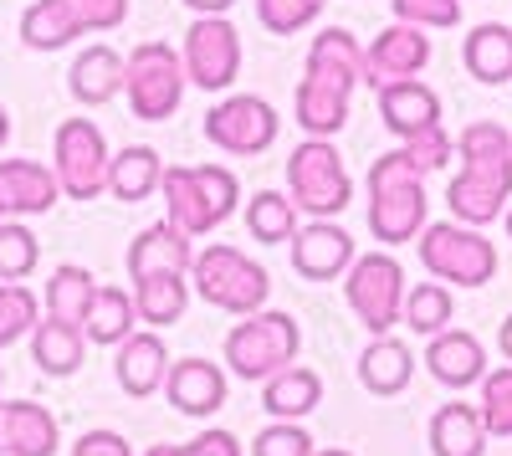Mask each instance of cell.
<instances>
[{
  "label": "cell",
  "mask_w": 512,
  "mask_h": 456,
  "mask_svg": "<svg viewBox=\"0 0 512 456\" xmlns=\"http://www.w3.org/2000/svg\"><path fill=\"white\" fill-rule=\"evenodd\" d=\"M456 159L461 170L446 185L451 221H466V226L502 221L512 200V134L492 118H472L456 134Z\"/></svg>",
  "instance_id": "cell-1"
},
{
  "label": "cell",
  "mask_w": 512,
  "mask_h": 456,
  "mask_svg": "<svg viewBox=\"0 0 512 456\" xmlns=\"http://www.w3.org/2000/svg\"><path fill=\"white\" fill-rule=\"evenodd\" d=\"M159 195H164V221L185 231L190 241H200L236 216L241 180L226 164H164Z\"/></svg>",
  "instance_id": "cell-2"
},
{
  "label": "cell",
  "mask_w": 512,
  "mask_h": 456,
  "mask_svg": "<svg viewBox=\"0 0 512 456\" xmlns=\"http://www.w3.org/2000/svg\"><path fill=\"white\" fill-rule=\"evenodd\" d=\"M364 221H369V236L384 241V246H405L425 231L431 221V200H425V175H415L405 154L390 149L369 164L364 175Z\"/></svg>",
  "instance_id": "cell-3"
},
{
  "label": "cell",
  "mask_w": 512,
  "mask_h": 456,
  "mask_svg": "<svg viewBox=\"0 0 512 456\" xmlns=\"http://www.w3.org/2000/svg\"><path fill=\"white\" fill-rule=\"evenodd\" d=\"M190 287L200 293V303L221 308L231 318H246L256 308H267L272 298V272L256 262L251 252H241V246H200L195 262H190Z\"/></svg>",
  "instance_id": "cell-4"
},
{
  "label": "cell",
  "mask_w": 512,
  "mask_h": 456,
  "mask_svg": "<svg viewBox=\"0 0 512 456\" xmlns=\"http://www.w3.org/2000/svg\"><path fill=\"white\" fill-rule=\"evenodd\" d=\"M287 195L297 205V216L308 221H333L354 205V175L333 139H308L287 154Z\"/></svg>",
  "instance_id": "cell-5"
},
{
  "label": "cell",
  "mask_w": 512,
  "mask_h": 456,
  "mask_svg": "<svg viewBox=\"0 0 512 456\" xmlns=\"http://www.w3.org/2000/svg\"><path fill=\"white\" fill-rule=\"evenodd\" d=\"M415 252L420 267L446 287H487L502 267L482 226H466V221H425V231L415 236Z\"/></svg>",
  "instance_id": "cell-6"
},
{
  "label": "cell",
  "mask_w": 512,
  "mask_h": 456,
  "mask_svg": "<svg viewBox=\"0 0 512 456\" xmlns=\"http://www.w3.org/2000/svg\"><path fill=\"white\" fill-rule=\"evenodd\" d=\"M297 349H303V328H297V318L282 313V308H256L241 323H231V334H226L231 375L251 380V385H262L267 375L287 369L297 359Z\"/></svg>",
  "instance_id": "cell-7"
},
{
  "label": "cell",
  "mask_w": 512,
  "mask_h": 456,
  "mask_svg": "<svg viewBox=\"0 0 512 456\" xmlns=\"http://www.w3.org/2000/svg\"><path fill=\"white\" fill-rule=\"evenodd\" d=\"M185 62H180V47L169 41H139L128 52V67H123V98H128V113L139 123H164L175 118L180 103H185Z\"/></svg>",
  "instance_id": "cell-8"
},
{
  "label": "cell",
  "mask_w": 512,
  "mask_h": 456,
  "mask_svg": "<svg viewBox=\"0 0 512 456\" xmlns=\"http://www.w3.org/2000/svg\"><path fill=\"white\" fill-rule=\"evenodd\" d=\"M344 298L349 313L369 328V334H395L405 313V267L390 252H364L344 272Z\"/></svg>",
  "instance_id": "cell-9"
},
{
  "label": "cell",
  "mask_w": 512,
  "mask_h": 456,
  "mask_svg": "<svg viewBox=\"0 0 512 456\" xmlns=\"http://www.w3.org/2000/svg\"><path fill=\"white\" fill-rule=\"evenodd\" d=\"M108 139L93 118H62L52 139V175L67 200H98L108 190Z\"/></svg>",
  "instance_id": "cell-10"
},
{
  "label": "cell",
  "mask_w": 512,
  "mask_h": 456,
  "mask_svg": "<svg viewBox=\"0 0 512 456\" xmlns=\"http://www.w3.org/2000/svg\"><path fill=\"white\" fill-rule=\"evenodd\" d=\"M277 134H282L277 108L267 98H256V93H231L221 103H210V113H205V139L231 159L267 154L277 144Z\"/></svg>",
  "instance_id": "cell-11"
},
{
  "label": "cell",
  "mask_w": 512,
  "mask_h": 456,
  "mask_svg": "<svg viewBox=\"0 0 512 456\" xmlns=\"http://www.w3.org/2000/svg\"><path fill=\"white\" fill-rule=\"evenodd\" d=\"M185 77L200 93H226L241 77V31L231 16H195L180 47Z\"/></svg>",
  "instance_id": "cell-12"
},
{
  "label": "cell",
  "mask_w": 512,
  "mask_h": 456,
  "mask_svg": "<svg viewBox=\"0 0 512 456\" xmlns=\"http://www.w3.org/2000/svg\"><path fill=\"white\" fill-rule=\"evenodd\" d=\"M349 108H354V88H349V82L303 67V82H297V93H292V118H297V129H303L308 139L344 134Z\"/></svg>",
  "instance_id": "cell-13"
},
{
  "label": "cell",
  "mask_w": 512,
  "mask_h": 456,
  "mask_svg": "<svg viewBox=\"0 0 512 456\" xmlns=\"http://www.w3.org/2000/svg\"><path fill=\"white\" fill-rule=\"evenodd\" d=\"M287 252H292V272L297 277L333 282V277H344L349 262H354V236L338 221H308V226L292 231Z\"/></svg>",
  "instance_id": "cell-14"
},
{
  "label": "cell",
  "mask_w": 512,
  "mask_h": 456,
  "mask_svg": "<svg viewBox=\"0 0 512 456\" xmlns=\"http://www.w3.org/2000/svg\"><path fill=\"white\" fill-rule=\"evenodd\" d=\"M364 57H369V88L395 82V77H420L425 67H431V36H425V26L390 21L364 47Z\"/></svg>",
  "instance_id": "cell-15"
},
{
  "label": "cell",
  "mask_w": 512,
  "mask_h": 456,
  "mask_svg": "<svg viewBox=\"0 0 512 456\" xmlns=\"http://www.w3.org/2000/svg\"><path fill=\"white\" fill-rule=\"evenodd\" d=\"M379 123L390 129L395 139H415L425 129L441 123V93L420 77H395V82H379Z\"/></svg>",
  "instance_id": "cell-16"
},
{
  "label": "cell",
  "mask_w": 512,
  "mask_h": 456,
  "mask_svg": "<svg viewBox=\"0 0 512 456\" xmlns=\"http://www.w3.org/2000/svg\"><path fill=\"white\" fill-rule=\"evenodd\" d=\"M425 369H431V380L446 385V390H472L487 375V349H482L477 334H466V328H441V334L425 339Z\"/></svg>",
  "instance_id": "cell-17"
},
{
  "label": "cell",
  "mask_w": 512,
  "mask_h": 456,
  "mask_svg": "<svg viewBox=\"0 0 512 456\" xmlns=\"http://www.w3.org/2000/svg\"><path fill=\"white\" fill-rule=\"evenodd\" d=\"M164 395H169V405H175L180 416L205 421V416H216V410L226 405V369L210 364V359H200V354H190V359H180V364H169Z\"/></svg>",
  "instance_id": "cell-18"
},
{
  "label": "cell",
  "mask_w": 512,
  "mask_h": 456,
  "mask_svg": "<svg viewBox=\"0 0 512 456\" xmlns=\"http://www.w3.org/2000/svg\"><path fill=\"white\" fill-rule=\"evenodd\" d=\"M169 344L159 339V328H134L123 344H118V364H113V375H118V390L123 395H134V400H149L164 390V375H169Z\"/></svg>",
  "instance_id": "cell-19"
},
{
  "label": "cell",
  "mask_w": 512,
  "mask_h": 456,
  "mask_svg": "<svg viewBox=\"0 0 512 456\" xmlns=\"http://www.w3.org/2000/svg\"><path fill=\"white\" fill-rule=\"evenodd\" d=\"M0 441H6V456H57L62 426L36 400H0Z\"/></svg>",
  "instance_id": "cell-20"
},
{
  "label": "cell",
  "mask_w": 512,
  "mask_h": 456,
  "mask_svg": "<svg viewBox=\"0 0 512 456\" xmlns=\"http://www.w3.org/2000/svg\"><path fill=\"white\" fill-rule=\"evenodd\" d=\"M0 200H6V216H47L62 200V185L52 175V164L0 159Z\"/></svg>",
  "instance_id": "cell-21"
},
{
  "label": "cell",
  "mask_w": 512,
  "mask_h": 456,
  "mask_svg": "<svg viewBox=\"0 0 512 456\" xmlns=\"http://www.w3.org/2000/svg\"><path fill=\"white\" fill-rule=\"evenodd\" d=\"M123 67L128 57L113 52L108 41H93V47H82L72 57V72H67V93L82 103V108H103L123 93Z\"/></svg>",
  "instance_id": "cell-22"
},
{
  "label": "cell",
  "mask_w": 512,
  "mask_h": 456,
  "mask_svg": "<svg viewBox=\"0 0 512 456\" xmlns=\"http://www.w3.org/2000/svg\"><path fill=\"white\" fill-rule=\"evenodd\" d=\"M318 405H323V375L297 359L262 380V410L272 421H308Z\"/></svg>",
  "instance_id": "cell-23"
},
{
  "label": "cell",
  "mask_w": 512,
  "mask_h": 456,
  "mask_svg": "<svg viewBox=\"0 0 512 456\" xmlns=\"http://www.w3.org/2000/svg\"><path fill=\"white\" fill-rule=\"evenodd\" d=\"M190 262H195L190 236L175 231L169 221H154L128 241V277H154V272H185L190 277Z\"/></svg>",
  "instance_id": "cell-24"
},
{
  "label": "cell",
  "mask_w": 512,
  "mask_h": 456,
  "mask_svg": "<svg viewBox=\"0 0 512 456\" xmlns=\"http://www.w3.org/2000/svg\"><path fill=\"white\" fill-rule=\"evenodd\" d=\"M431 456H487V421L472 400H446L431 416Z\"/></svg>",
  "instance_id": "cell-25"
},
{
  "label": "cell",
  "mask_w": 512,
  "mask_h": 456,
  "mask_svg": "<svg viewBox=\"0 0 512 456\" xmlns=\"http://www.w3.org/2000/svg\"><path fill=\"white\" fill-rule=\"evenodd\" d=\"M410 380H415V354H410V344H400L395 334H374L369 349L359 354V385H364L369 395L390 400V395H405Z\"/></svg>",
  "instance_id": "cell-26"
},
{
  "label": "cell",
  "mask_w": 512,
  "mask_h": 456,
  "mask_svg": "<svg viewBox=\"0 0 512 456\" xmlns=\"http://www.w3.org/2000/svg\"><path fill=\"white\" fill-rule=\"evenodd\" d=\"M461 67L472 72L482 88H502L512 82V26L482 21L461 36Z\"/></svg>",
  "instance_id": "cell-27"
},
{
  "label": "cell",
  "mask_w": 512,
  "mask_h": 456,
  "mask_svg": "<svg viewBox=\"0 0 512 456\" xmlns=\"http://www.w3.org/2000/svg\"><path fill=\"white\" fill-rule=\"evenodd\" d=\"M31 359L41 375L52 380H67L82 369V359H88V334H82L77 323H62V318H41L31 328Z\"/></svg>",
  "instance_id": "cell-28"
},
{
  "label": "cell",
  "mask_w": 512,
  "mask_h": 456,
  "mask_svg": "<svg viewBox=\"0 0 512 456\" xmlns=\"http://www.w3.org/2000/svg\"><path fill=\"white\" fill-rule=\"evenodd\" d=\"M159 180H164V154L149 144H128L108 159V195L123 205H139V200L159 195Z\"/></svg>",
  "instance_id": "cell-29"
},
{
  "label": "cell",
  "mask_w": 512,
  "mask_h": 456,
  "mask_svg": "<svg viewBox=\"0 0 512 456\" xmlns=\"http://www.w3.org/2000/svg\"><path fill=\"white\" fill-rule=\"evenodd\" d=\"M308 72H328L338 82H349V88H364V82H369V57H364V47L354 41V31L323 26L313 36V47H308Z\"/></svg>",
  "instance_id": "cell-30"
},
{
  "label": "cell",
  "mask_w": 512,
  "mask_h": 456,
  "mask_svg": "<svg viewBox=\"0 0 512 456\" xmlns=\"http://www.w3.org/2000/svg\"><path fill=\"white\" fill-rule=\"evenodd\" d=\"M134 308H139V323H149V328L180 323L185 308H190V277H185V272L134 277Z\"/></svg>",
  "instance_id": "cell-31"
},
{
  "label": "cell",
  "mask_w": 512,
  "mask_h": 456,
  "mask_svg": "<svg viewBox=\"0 0 512 456\" xmlns=\"http://www.w3.org/2000/svg\"><path fill=\"white\" fill-rule=\"evenodd\" d=\"M139 328V308H134V293H123V287H103L93 293V308L82 318V334L88 344H103V349H118L128 334Z\"/></svg>",
  "instance_id": "cell-32"
},
{
  "label": "cell",
  "mask_w": 512,
  "mask_h": 456,
  "mask_svg": "<svg viewBox=\"0 0 512 456\" xmlns=\"http://www.w3.org/2000/svg\"><path fill=\"white\" fill-rule=\"evenodd\" d=\"M77 36H88V31H82V21L67 0H31L21 16V41L31 52H62Z\"/></svg>",
  "instance_id": "cell-33"
},
{
  "label": "cell",
  "mask_w": 512,
  "mask_h": 456,
  "mask_svg": "<svg viewBox=\"0 0 512 456\" xmlns=\"http://www.w3.org/2000/svg\"><path fill=\"white\" fill-rule=\"evenodd\" d=\"M241 211H246L251 241H262V246H287L292 231L303 226V221H297V205H292L287 190H256L251 200H241Z\"/></svg>",
  "instance_id": "cell-34"
},
{
  "label": "cell",
  "mask_w": 512,
  "mask_h": 456,
  "mask_svg": "<svg viewBox=\"0 0 512 456\" xmlns=\"http://www.w3.org/2000/svg\"><path fill=\"white\" fill-rule=\"evenodd\" d=\"M93 293H98V277L88 272V267H57L52 277H47V293H41V308H47V318H62V323H77L82 328V318H88V308H93Z\"/></svg>",
  "instance_id": "cell-35"
},
{
  "label": "cell",
  "mask_w": 512,
  "mask_h": 456,
  "mask_svg": "<svg viewBox=\"0 0 512 456\" xmlns=\"http://www.w3.org/2000/svg\"><path fill=\"white\" fill-rule=\"evenodd\" d=\"M451 318H456V298H451V287L446 282H420V287H405V313H400V323L410 328V334H420V339H431V334H441V328H451Z\"/></svg>",
  "instance_id": "cell-36"
},
{
  "label": "cell",
  "mask_w": 512,
  "mask_h": 456,
  "mask_svg": "<svg viewBox=\"0 0 512 456\" xmlns=\"http://www.w3.org/2000/svg\"><path fill=\"white\" fill-rule=\"evenodd\" d=\"M36 323H41V303H36L31 287L0 282V349H11V344L31 339Z\"/></svg>",
  "instance_id": "cell-37"
},
{
  "label": "cell",
  "mask_w": 512,
  "mask_h": 456,
  "mask_svg": "<svg viewBox=\"0 0 512 456\" xmlns=\"http://www.w3.org/2000/svg\"><path fill=\"white\" fill-rule=\"evenodd\" d=\"M41 262V241L21 221H0V282H26Z\"/></svg>",
  "instance_id": "cell-38"
},
{
  "label": "cell",
  "mask_w": 512,
  "mask_h": 456,
  "mask_svg": "<svg viewBox=\"0 0 512 456\" xmlns=\"http://www.w3.org/2000/svg\"><path fill=\"white\" fill-rule=\"evenodd\" d=\"M328 0H256V21L272 36H297L323 16Z\"/></svg>",
  "instance_id": "cell-39"
},
{
  "label": "cell",
  "mask_w": 512,
  "mask_h": 456,
  "mask_svg": "<svg viewBox=\"0 0 512 456\" xmlns=\"http://www.w3.org/2000/svg\"><path fill=\"white\" fill-rule=\"evenodd\" d=\"M400 154H405V164H410L415 175L431 180V175H441L446 164L456 159V139L436 123V129H425V134H415V139H400Z\"/></svg>",
  "instance_id": "cell-40"
},
{
  "label": "cell",
  "mask_w": 512,
  "mask_h": 456,
  "mask_svg": "<svg viewBox=\"0 0 512 456\" xmlns=\"http://www.w3.org/2000/svg\"><path fill=\"white\" fill-rule=\"evenodd\" d=\"M482 421H487V436H512V364L502 369H487L482 375Z\"/></svg>",
  "instance_id": "cell-41"
},
{
  "label": "cell",
  "mask_w": 512,
  "mask_h": 456,
  "mask_svg": "<svg viewBox=\"0 0 512 456\" xmlns=\"http://www.w3.org/2000/svg\"><path fill=\"white\" fill-rule=\"evenodd\" d=\"M313 451H318V441L303 421H272L251 441V456H313Z\"/></svg>",
  "instance_id": "cell-42"
},
{
  "label": "cell",
  "mask_w": 512,
  "mask_h": 456,
  "mask_svg": "<svg viewBox=\"0 0 512 456\" xmlns=\"http://www.w3.org/2000/svg\"><path fill=\"white\" fill-rule=\"evenodd\" d=\"M395 21L425 26V31H451L461 26V0H390Z\"/></svg>",
  "instance_id": "cell-43"
},
{
  "label": "cell",
  "mask_w": 512,
  "mask_h": 456,
  "mask_svg": "<svg viewBox=\"0 0 512 456\" xmlns=\"http://www.w3.org/2000/svg\"><path fill=\"white\" fill-rule=\"evenodd\" d=\"M77 11L82 31H118L128 21V0H67Z\"/></svg>",
  "instance_id": "cell-44"
},
{
  "label": "cell",
  "mask_w": 512,
  "mask_h": 456,
  "mask_svg": "<svg viewBox=\"0 0 512 456\" xmlns=\"http://www.w3.org/2000/svg\"><path fill=\"white\" fill-rule=\"evenodd\" d=\"M72 456H134V446H128L118 431H82Z\"/></svg>",
  "instance_id": "cell-45"
},
{
  "label": "cell",
  "mask_w": 512,
  "mask_h": 456,
  "mask_svg": "<svg viewBox=\"0 0 512 456\" xmlns=\"http://www.w3.org/2000/svg\"><path fill=\"white\" fill-rule=\"evenodd\" d=\"M185 456H241V441H236L231 431H221V426H210V431H200V436L185 446Z\"/></svg>",
  "instance_id": "cell-46"
},
{
  "label": "cell",
  "mask_w": 512,
  "mask_h": 456,
  "mask_svg": "<svg viewBox=\"0 0 512 456\" xmlns=\"http://www.w3.org/2000/svg\"><path fill=\"white\" fill-rule=\"evenodd\" d=\"M185 11H195V16H231V6L236 0H180Z\"/></svg>",
  "instance_id": "cell-47"
},
{
  "label": "cell",
  "mask_w": 512,
  "mask_h": 456,
  "mask_svg": "<svg viewBox=\"0 0 512 456\" xmlns=\"http://www.w3.org/2000/svg\"><path fill=\"white\" fill-rule=\"evenodd\" d=\"M497 349H502V359L512 364V313L502 318V328H497Z\"/></svg>",
  "instance_id": "cell-48"
},
{
  "label": "cell",
  "mask_w": 512,
  "mask_h": 456,
  "mask_svg": "<svg viewBox=\"0 0 512 456\" xmlns=\"http://www.w3.org/2000/svg\"><path fill=\"white\" fill-rule=\"evenodd\" d=\"M6 139H11V113L0 108V154H6Z\"/></svg>",
  "instance_id": "cell-49"
},
{
  "label": "cell",
  "mask_w": 512,
  "mask_h": 456,
  "mask_svg": "<svg viewBox=\"0 0 512 456\" xmlns=\"http://www.w3.org/2000/svg\"><path fill=\"white\" fill-rule=\"evenodd\" d=\"M144 456H185V446H149Z\"/></svg>",
  "instance_id": "cell-50"
},
{
  "label": "cell",
  "mask_w": 512,
  "mask_h": 456,
  "mask_svg": "<svg viewBox=\"0 0 512 456\" xmlns=\"http://www.w3.org/2000/svg\"><path fill=\"white\" fill-rule=\"evenodd\" d=\"M313 456H354V451H344V446H323V451H313Z\"/></svg>",
  "instance_id": "cell-51"
},
{
  "label": "cell",
  "mask_w": 512,
  "mask_h": 456,
  "mask_svg": "<svg viewBox=\"0 0 512 456\" xmlns=\"http://www.w3.org/2000/svg\"><path fill=\"white\" fill-rule=\"evenodd\" d=\"M502 226H507V241H512V200H507V211H502Z\"/></svg>",
  "instance_id": "cell-52"
},
{
  "label": "cell",
  "mask_w": 512,
  "mask_h": 456,
  "mask_svg": "<svg viewBox=\"0 0 512 456\" xmlns=\"http://www.w3.org/2000/svg\"><path fill=\"white\" fill-rule=\"evenodd\" d=\"M0 221H6V200H0Z\"/></svg>",
  "instance_id": "cell-53"
},
{
  "label": "cell",
  "mask_w": 512,
  "mask_h": 456,
  "mask_svg": "<svg viewBox=\"0 0 512 456\" xmlns=\"http://www.w3.org/2000/svg\"><path fill=\"white\" fill-rule=\"evenodd\" d=\"M0 385H6V369H0Z\"/></svg>",
  "instance_id": "cell-54"
},
{
  "label": "cell",
  "mask_w": 512,
  "mask_h": 456,
  "mask_svg": "<svg viewBox=\"0 0 512 456\" xmlns=\"http://www.w3.org/2000/svg\"><path fill=\"white\" fill-rule=\"evenodd\" d=\"M0 456H6V441H0Z\"/></svg>",
  "instance_id": "cell-55"
}]
</instances>
